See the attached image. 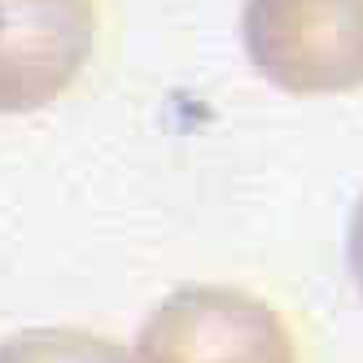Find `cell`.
Returning a JSON list of instances; mask_svg holds the SVG:
<instances>
[{
    "mask_svg": "<svg viewBox=\"0 0 363 363\" xmlns=\"http://www.w3.org/2000/svg\"><path fill=\"white\" fill-rule=\"evenodd\" d=\"M0 363H132L110 337L84 328H27L0 342Z\"/></svg>",
    "mask_w": 363,
    "mask_h": 363,
    "instance_id": "obj_4",
    "label": "cell"
},
{
    "mask_svg": "<svg viewBox=\"0 0 363 363\" xmlns=\"http://www.w3.org/2000/svg\"><path fill=\"white\" fill-rule=\"evenodd\" d=\"M92 0H0V114L57 101L92 57Z\"/></svg>",
    "mask_w": 363,
    "mask_h": 363,
    "instance_id": "obj_3",
    "label": "cell"
},
{
    "mask_svg": "<svg viewBox=\"0 0 363 363\" xmlns=\"http://www.w3.org/2000/svg\"><path fill=\"white\" fill-rule=\"evenodd\" d=\"M254 70L294 96L363 88V0H245Z\"/></svg>",
    "mask_w": 363,
    "mask_h": 363,
    "instance_id": "obj_1",
    "label": "cell"
},
{
    "mask_svg": "<svg viewBox=\"0 0 363 363\" xmlns=\"http://www.w3.org/2000/svg\"><path fill=\"white\" fill-rule=\"evenodd\" d=\"M350 276H354L359 294H363V197H359L354 215H350Z\"/></svg>",
    "mask_w": 363,
    "mask_h": 363,
    "instance_id": "obj_5",
    "label": "cell"
},
{
    "mask_svg": "<svg viewBox=\"0 0 363 363\" xmlns=\"http://www.w3.org/2000/svg\"><path fill=\"white\" fill-rule=\"evenodd\" d=\"M136 363H298L280 315L241 289L171 294L136 337Z\"/></svg>",
    "mask_w": 363,
    "mask_h": 363,
    "instance_id": "obj_2",
    "label": "cell"
}]
</instances>
